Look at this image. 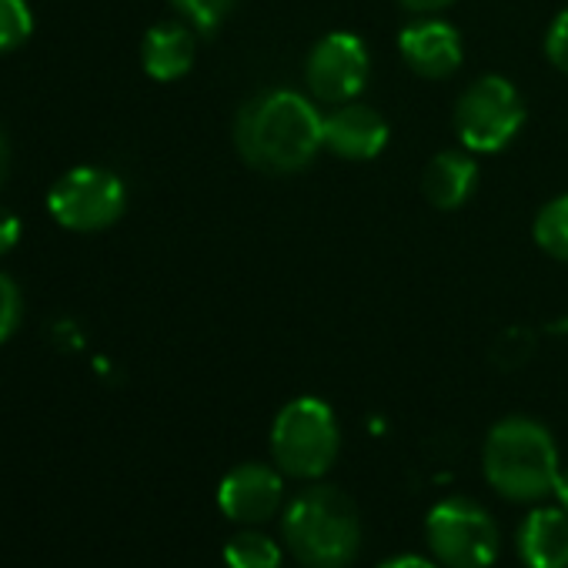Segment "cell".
Wrapping results in <instances>:
<instances>
[{
    "label": "cell",
    "instance_id": "7a4b0ae2",
    "mask_svg": "<svg viewBox=\"0 0 568 568\" xmlns=\"http://www.w3.org/2000/svg\"><path fill=\"white\" fill-rule=\"evenodd\" d=\"M281 538L305 568H348L362 548V518L342 488L312 485L284 508Z\"/></svg>",
    "mask_w": 568,
    "mask_h": 568
},
{
    "label": "cell",
    "instance_id": "3957f363",
    "mask_svg": "<svg viewBox=\"0 0 568 568\" xmlns=\"http://www.w3.org/2000/svg\"><path fill=\"white\" fill-rule=\"evenodd\" d=\"M481 468H485L488 485L501 498L521 501V505L555 495V481L561 471L548 428L525 415L501 418L488 432Z\"/></svg>",
    "mask_w": 568,
    "mask_h": 568
},
{
    "label": "cell",
    "instance_id": "ba28073f",
    "mask_svg": "<svg viewBox=\"0 0 568 568\" xmlns=\"http://www.w3.org/2000/svg\"><path fill=\"white\" fill-rule=\"evenodd\" d=\"M368 74H372L368 48L352 31H335V34L322 38L312 48L308 68H305V81H308L312 94L328 104L355 101L365 91Z\"/></svg>",
    "mask_w": 568,
    "mask_h": 568
},
{
    "label": "cell",
    "instance_id": "ffe728a7",
    "mask_svg": "<svg viewBox=\"0 0 568 568\" xmlns=\"http://www.w3.org/2000/svg\"><path fill=\"white\" fill-rule=\"evenodd\" d=\"M545 54H548V61H551L558 71L568 74V11H561V14L551 21L548 38H545Z\"/></svg>",
    "mask_w": 568,
    "mask_h": 568
},
{
    "label": "cell",
    "instance_id": "8fae6325",
    "mask_svg": "<svg viewBox=\"0 0 568 568\" xmlns=\"http://www.w3.org/2000/svg\"><path fill=\"white\" fill-rule=\"evenodd\" d=\"M388 144V121L365 104H342L325 118V148L345 161H372Z\"/></svg>",
    "mask_w": 568,
    "mask_h": 568
},
{
    "label": "cell",
    "instance_id": "8992f818",
    "mask_svg": "<svg viewBox=\"0 0 568 568\" xmlns=\"http://www.w3.org/2000/svg\"><path fill=\"white\" fill-rule=\"evenodd\" d=\"M525 124V101L511 81L485 74L465 88L455 104V128L468 151L495 154L508 148Z\"/></svg>",
    "mask_w": 568,
    "mask_h": 568
},
{
    "label": "cell",
    "instance_id": "7402d4cb",
    "mask_svg": "<svg viewBox=\"0 0 568 568\" xmlns=\"http://www.w3.org/2000/svg\"><path fill=\"white\" fill-rule=\"evenodd\" d=\"M378 568H438L432 558H422V555H395L388 561H382Z\"/></svg>",
    "mask_w": 568,
    "mask_h": 568
},
{
    "label": "cell",
    "instance_id": "603a6c76",
    "mask_svg": "<svg viewBox=\"0 0 568 568\" xmlns=\"http://www.w3.org/2000/svg\"><path fill=\"white\" fill-rule=\"evenodd\" d=\"M398 4L408 8V11H415V14H435V11L448 8L452 0H398Z\"/></svg>",
    "mask_w": 568,
    "mask_h": 568
},
{
    "label": "cell",
    "instance_id": "44dd1931",
    "mask_svg": "<svg viewBox=\"0 0 568 568\" xmlns=\"http://www.w3.org/2000/svg\"><path fill=\"white\" fill-rule=\"evenodd\" d=\"M18 241H21V221H18V214L8 211V207H0V254L14 251Z\"/></svg>",
    "mask_w": 568,
    "mask_h": 568
},
{
    "label": "cell",
    "instance_id": "4fadbf2b",
    "mask_svg": "<svg viewBox=\"0 0 568 568\" xmlns=\"http://www.w3.org/2000/svg\"><path fill=\"white\" fill-rule=\"evenodd\" d=\"M475 184H478V164H475V158H468L462 151L435 154L425 168V178H422L425 197L442 211L462 207L475 194Z\"/></svg>",
    "mask_w": 568,
    "mask_h": 568
},
{
    "label": "cell",
    "instance_id": "9c48e42d",
    "mask_svg": "<svg viewBox=\"0 0 568 568\" xmlns=\"http://www.w3.org/2000/svg\"><path fill=\"white\" fill-rule=\"evenodd\" d=\"M284 498L281 471L261 462L234 465L217 485V508L237 525H261L277 515Z\"/></svg>",
    "mask_w": 568,
    "mask_h": 568
},
{
    "label": "cell",
    "instance_id": "d4e9b609",
    "mask_svg": "<svg viewBox=\"0 0 568 568\" xmlns=\"http://www.w3.org/2000/svg\"><path fill=\"white\" fill-rule=\"evenodd\" d=\"M555 498H558V505L568 511V468H565V471H558V481H555Z\"/></svg>",
    "mask_w": 568,
    "mask_h": 568
},
{
    "label": "cell",
    "instance_id": "d6986e66",
    "mask_svg": "<svg viewBox=\"0 0 568 568\" xmlns=\"http://www.w3.org/2000/svg\"><path fill=\"white\" fill-rule=\"evenodd\" d=\"M21 288H18V281L11 274H0V345H4L18 325H21Z\"/></svg>",
    "mask_w": 568,
    "mask_h": 568
},
{
    "label": "cell",
    "instance_id": "cb8c5ba5",
    "mask_svg": "<svg viewBox=\"0 0 568 568\" xmlns=\"http://www.w3.org/2000/svg\"><path fill=\"white\" fill-rule=\"evenodd\" d=\"M8 171H11V144L4 138V131H0V184L8 181Z\"/></svg>",
    "mask_w": 568,
    "mask_h": 568
},
{
    "label": "cell",
    "instance_id": "2e32d148",
    "mask_svg": "<svg viewBox=\"0 0 568 568\" xmlns=\"http://www.w3.org/2000/svg\"><path fill=\"white\" fill-rule=\"evenodd\" d=\"M531 234H535V244H538L545 254H551V257H558V261H568V194L548 201V204L538 211Z\"/></svg>",
    "mask_w": 568,
    "mask_h": 568
},
{
    "label": "cell",
    "instance_id": "5b68a950",
    "mask_svg": "<svg viewBox=\"0 0 568 568\" xmlns=\"http://www.w3.org/2000/svg\"><path fill=\"white\" fill-rule=\"evenodd\" d=\"M425 541L432 555L448 568H488L498 558V525L495 518L465 495L442 498L425 518Z\"/></svg>",
    "mask_w": 568,
    "mask_h": 568
},
{
    "label": "cell",
    "instance_id": "52a82bcc",
    "mask_svg": "<svg viewBox=\"0 0 568 568\" xmlns=\"http://www.w3.org/2000/svg\"><path fill=\"white\" fill-rule=\"evenodd\" d=\"M124 181L104 168H74L48 194L51 217L68 231H104L124 214Z\"/></svg>",
    "mask_w": 568,
    "mask_h": 568
},
{
    "label": "cell",
    "instance_id": "277c9868",
    "mask_svg": "<svg viewBox=\"0 0 568 568\" xmlns=\"http://www.w3.org/2000/svg\"><path fill=\"white\" fill-rule=\"evenodd\" d=\"M342 448V432L335 412L312 395L288 402L271 425V458L274 468L288 478H322Z\"/></svg>",
    "mask_w": 568,
    "mask_h": 568
},
{
    "label": "cell",
    "instance_id": "6da1fadb",
    "mask_svg": "<svg viewBox=\"0 0 568 568\" xmlns=\"http://www.w3.org/2000/svg\"><path fill=\"white\" fill-rule=\"evenodd\" d=\"M237 154L267 174H295L325 148V118L298 91H261L234 118Z\"/></svg>",
    "mask_w": 568,
    "mask_h": 568
},
{
    "label": "cell",
    "instance_id": "30bf717a",
    "mask_svg": "<svg viewBox=\"0 0 568 568\" xmlns=\"http://www.w3.org/2000/svg\"><path fill=\"white\" fill-rule=\"evenodd\" d=\"M398 51L415 74L432 78V81L452 78L462 64L458 31L445 21H435V18L408 24L398 38Z\"/></svg>",
    "mask_w": 568,
    "mask_h": 568
},
{
    "label": "cell",
    "instance_id": "5bb4252c",
    "mask_svg": "<svg viewBox=\"0 0 568 568\" xmlns=\"http://www.w3.org/2000/svg\"><path fill=\"white\" fill-rule=\"evenodd\" d=\"M141 64L154 81H178L194 64V34L184 24H158L144 34Z\"/></svg>",
    "mask_w": 568,
    "mask_h": 568
},
{
    "label": "cell",
    "instance_id": "7c38bea8",
    "mask_svg": "<svg viewBox=\"0 0 568 568\" xmlns=\"http://www.w3.org/2000/svg\"><path fill=\"white\" fill-rule=\"evenodd\" d=\"M515 548L525 568H568V511L535 508L521 521Z\"/></svg>",
    "mask_w": 568,
    "mask_h": 568
},
{
    "label": "cell",
    "instance_id": "9a60e30c",
    "mask_svg": "<svg viewBox=\"0 0 568 568\" xmlns=\"http://www.w3.org/2000/svg\"><path fill=\"white\" fill-rule=\"evenodd\" d=\"M227 568H281V545L261 528H241L224 545Z\"/></svg>",
    "mask_w": 568,
    "mask_h": 568
},
{
    "label": "cell",
    "instance_id": "e0dca14e",
    "mask_svg": "<svg viewBox=\"0 0 568 568\" xmlns=\"http://www.w3.org/2000/svg\"><path fill=\"white\" fill-rule=\"evenodd\" d=\"M34 31L28 0H0V54L18 51Z\"/></svg>",
    "mask_w": 568,
    "mask_h": 568
},
{
    "label": "cell",
    "instance_id": "ac0fdd59",
    "mask_svg": "<svg viewBox=\"0 0 568 568\" xmlns=\"http://www.w3.org/2000/svg\"><path fill=\"white\" fill-rule=\"evenodd\" d=\"M171 4L197 28V31H214L234 8V0H171Z\"/></svg>",
    "mask_w": 568,
    "mask_h": 568
}]
</instances>
